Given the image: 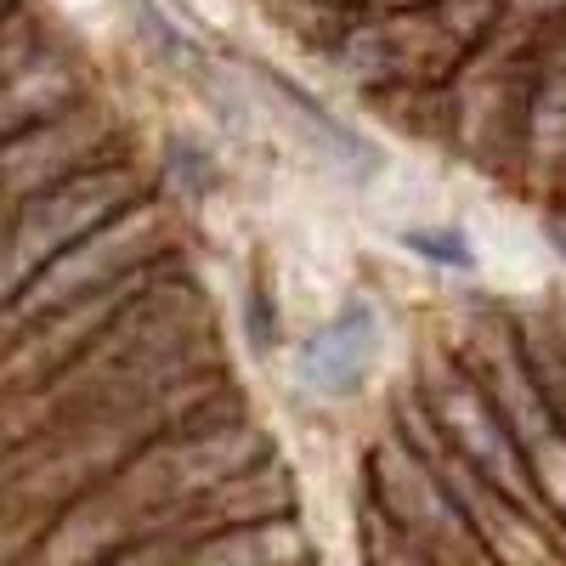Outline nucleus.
Returning <instances> with one entry per match:
<instances>
[{"label":"nucleus","mask_w":566,"mask_h":566,"mask_svg":"<svg viewBox=\"0 0 566 566\" xmlns=\"http://www.w3.org/2000/svg\"><path fill=\"white\" fill-rule=\"evenodd\" d=\"M74 103V69L63 52L52 45H34V57L0 85V148L29 130H45L57 125V114Z\"/></svg>","instance_id":"6"},{"label":"nucleus","mask_w":566,"mask_h":566,"mask_svg":"<svg viewBox=\"0 0 566 566\" xmlns=\"http://www.w3.org/2000/svg\"><path fill=\"white\" fill-rule=\"evenodd\" d=\"M357 538H363V560H368V566H448V560H437L431 549H419L408 533H397L374 499L357 504Z\"/></svg>","instance_id":"11"},{"label":"nucleus","mask_w":566,"mask_h":566,"mask_svg":"<svg viewBox=\"0 0 566 566\" xmlns=\"http://www.w3.org/2000/svg\"><path fill=\"white\" fill-rule=\"evenodd\" d=\"M7 12H12V0H0V18H7Z\"/></svg>","instance_id":"14"},{"label":"nucleus","mask_w":566,"mask_h":566,"mask_svg":"<svg viewBox=\"0 0 566 566\" xmlns=\"http://www.w3.org/2000/svg\"><path fill=\"white\" fill-rule=\"evenodd\" d=\"M368 488H374L368 499L380 504L386 522L397 533H408L419 549H431L437 560H448V566H499L482 549L476 527L464 522V510L453 504V493L442 488V476L397 431L368 453Z\"/></svg>","instance_id":"2"},{"label":"nucleus","mask_w":566,"mask_h":566,"mask_svg":"<svg viewBox=\"0 0 566 566\" xmlns=\"http://www.w3.org/2000/svg\"><path fill=\"white\" fill-rule=\"evenodd\" d=\"M154 255H159V216L136 199L130 210H119L114 221H103L97 232H91V239H80L69 255H57L52 266H45L12 301V312L23 323H40V317H52L74 301H91V295L114 290V277H136Z\"/></svg>","instance_id":"3"},{"label":"nucleus","mask_w":566,"mask_h":566,"mask_svg":"<svg viewBox=\"0 0 566 566\" xmlns=\"http://www.w3.org/2000/svg\"><path fill=\"white\" fill-rule=\"evenodd\" d=\"M515 12H527V18H549V12H560L566 0H510Z\"/></svg>","instance_id":"13"},{"label":"nucleus","mask_w":566,"mask_h":566,"mask_svg":"<svg viewBox=\"0 0 566 566\" xmlns=\"http://www.w3.org/2000/svg\"><path fill=\"white\" fill-rule=\"evenodd\" d=\"M368 363H374V317L363 306H352L346 317H335L301 352V374H306L317 391H335V397L363 386Z\"/></svg>","instance_id":"8"},{"label":"nucleus","mask_w":566,"mask_h":566,"mask_svg":"<svg viewBox=\"0 0 566 566\" xmlns=\"http://www.w3.org/2000/svg\"><path fill=\"white\" fill-rule=\"evenodd\" d=\"M29 57H34V23L12 7L7 18H0V85H7Z\"/></svg>","instance_id":"12"},{"label":"nucleus","mask_w":566,"mask_h":566,"mask_svg":"<svg viewBox=\"0 0 566 566\" xmlns=\"http://www.w3.org/2000/svg\"><path fill=\"white\" fill-rule=\"evenodd\" d=\"M301 560H306L301 527L290 515H277V522H250V527H221V533L187 538L170 566H301Z\"/></svg>","instance_id":"7"},{"label":"nucleus","mask_w":566,"mask_h":566,"mask_svg":"<svg viewBox=\"0 0 566 566\" xmlns=\"http://www.w3.org/2000/svg\"><path fill=\"white\" fill-rule=\"evenodd\" d=\"M142 199V187L130 170L114 165H85L80 176H63L57 187H45L40 199H29L7 227H0V312H12V301L29 283L69 255L80 239H91L103 221L130 210Z\"/></svg>","instance_id":"1"},{"label":"nucleus","mask_w":566,"mask_h":566,"mask_svg":"<svg viewBox=\"0 0 566 566\" xmlns=\"http://www.w3.org/2000/svg\"><path fill=\"white\" fill-rule=\"evenodd\" d=\"M424 413L437 419V431L442 442L476 470L482 482H493L515 510H527L538 515V522H549L538 493H533V476H527V464H522V448H515V437L504 431V419L493 413V402L482 397L476 380H464L459 368H437V374H424Z\"/></svg>","instance_id":"4"},{"label":"nucleus","mask_w":566,"mask_h":566,"mask_svg":"<svg viewBox=\"0 0 566 566\" xmlns=\"http://www.w3.org/2000/svg\"><path fill=\"white\" fill-rule=\"evenodd\" d=\"M515 340H522L533 391L544 397L549 419L566 431V323L560 317H522L515 323Z\"/></svg>","instance_id":"9"},{"label":"nucleus","mask_w":566,"mask_h":566,"mask_svg":"<svg viewBox=\"0 0 566 566\" xmlns=\"http://www.w3.org/2000/svg\"><path fill=\"white\" fill-rule=\"evenodd\" d=\"M527 142H533L538 165H560V154H566V40L544 57L538 91L527 103Z\"/></svg>","instance_id":"10"},{"label":"nucleus","mask_w":566,"mask_h":566,"mask_svg":"<svg viewBox=\"0 0 566 566\" xmlns=\"http://www.w3.org/2000/svg\"><path fill=\"white\" fill-rule=\"evenodd\" d=\"M442 23L431 18H419V12H391V23H357L346 40H340V69L363 85H391V80H424V74H437L448 52H437V40ZM448 40V34H442ZM453 45V40H448Z\"/></svg>","instance_id":"5"}]
</instances>
